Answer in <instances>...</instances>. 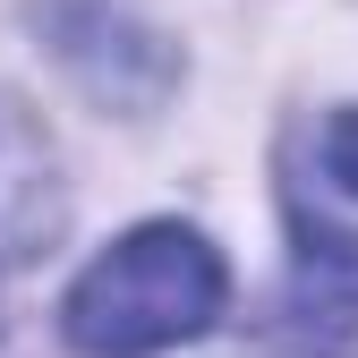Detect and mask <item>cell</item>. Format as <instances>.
Instances as JSON below:
<instances>
[{
    "instance_id": "277c9868",
    "label": "cell",
    "mask_w": 358,
    "mask_h": 358,
    "mask_svg": "<svg viewBox=\"0 0 358 358\" xmlns=\"http://www.w3.org/2000/svg\"><path fill=\"white\" fill-rule=\"evenodd\" d=\"M239 358H341V350H239Z\"/></svg>"
},
{
    "instance_id": "6da1fadb",
    "label": "cell",
    "mask_w": 358,
    "mask_h": 358,
    "mask_svg": "<svg viewBox=\"0 0 358 358\" xmlns=\"http://www.w3.org/2000/svg\"><path fill=\"white\" fill-rule=\"evenodd\" d=\"M222 299H231V264L205 231L188 222H137L111 239L60 299V333L77 358H162L196 341Z\"/></svg>"
},
{
    "instance_id": "7a4b0ae2",
    "label": "cell",
    "mask_w": 358,
    "mask_h": 358,
    "mask_svg": "<svg viewBox=\"0 0 358 358\" xmlns=\"http://www.w3.org/2000/svg\"><path fill=\"white\" fill-rule=\"evenodd\" d=\"M60 222V188H52V145L34 137V120L17 103H0V282L9 264H26Z\"/></svg>"
},
{
    "instance_id": "3957f363",
    "label": "cell",
    "mask_w": 358,
    "mask_h": 358,
    "mask_svg": "<svg viewBox=\"0 0 358 358\" xmlns=\"http://www.w3.org/2000/svg\"><path fill=\"white\" fill-rule=\"evenodd\" d=\"M316 171L333 179L341 196H358V111H333L324 137H316Z\"/></svg>"
}]
</instances>
